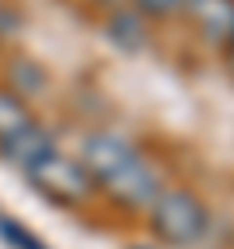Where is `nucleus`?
<instances>
[{
  "label": "nucleus",
  "instance_id": "obj_1",
  "mask_svg": "<svg viewBox=\"0 0 234 249\" xmlns=\"http://www.w3.org/2000/svg\"><path fill=\"white\" fill-rule=\"evenodd\" d=\"M160 218V230L172 237V241H191L199 230H203V210L187 198V195H168L156 210Z\"/></svg>",
  "mask_w": 234,
  "mask_h": 249
},
{
  "label": "nucleus",
  "instance_id": "obj_2",
  "mask_svg": "<svg viewBox=\"0 0 234 249\" xmlns=\"http://www.w3.org/2000/svg\"><path fill=\"white\" fill-rule=\"evenodd\" d=\"M86 160H90V167H98V171L109 179L113 171H121V167L133 160V152H129L121 140H113V136H94V140L86 144Z\"/></svg>",
  "mask_w": 234,
  "mask_h": 249
},
{
  "label": "nucleus",
  "instance_id": "obj_3",
  "mask_svg": "<svg viewBox=\"0 0 234 249\" xmlns=\"http://www.w3.org/2000/svg\"><path fill=\"white\" fill-rule=\"evenodd\" d=\"M191 12L211 35L234 31V0H191Z\"/></svg>",
  "mask_w": 234,
  "mask_h": 249
},
{
  "label": "nucleus",
  "instance_id": "obj_4",
  "mask_svg": "<svg viewBox=\"0 0 234 249\" xmlns=\"http://www.w3.org/2000/svg\"><path fill=\"white\" fill-rule=\"evenodd\" d=\"M109 183H113L125 198H133V202H140V198H148V195H152V175H148V167H140L136 160H129L121 171H113V175H109Z\"/></svg>",
  "mask_w": 234,
  "mask_h": 249
},
{
  "label": "nucleus",
  "instance_id": "obj_5",
  "mask_svg": "<svg viewBox=\"0 0 234 249\" xmlns=\"http://www.w3.org/2000/svg\"><path fill=\"white\" fill-rule=\"evenodd\" d=\"M109 35H113L121 47H140V31H136V19H133V16H117Z\"/></svg>",
  "mask_w": 234,
  "mask_h": 249
},
{
  "label": "nucleus",
  "instance_id": "obj_6",
  "mask_svg": "<svg viewBox=\"0 0 234 249\" xmlns=\"http://www.w3.org/2000/svg\"><path fill=\"white\" fill-rule=\"evenodd\" d=\"M0 128H4V132L23 128V113H20V105H16L12 97H0Z\"/></svg>",
  "mask_w": 234,
  "mask_h": 249
},
{
  "label": "nucleus",
  "instance_id": "obj_7",
  "mask_svg": "<svg viewBox=\"0 0 234 249\" xmlns=\"http://www.w3.org/2000/svg\"><path fill=\"white\" fill-rule=\"evenodd\" d=\"M136 4H140L144 12H156V16H164V12H172L179 0H136Z\"/></svg>",
  "mask_w": 234,
  "mask_h": 249
}]
</instances>
